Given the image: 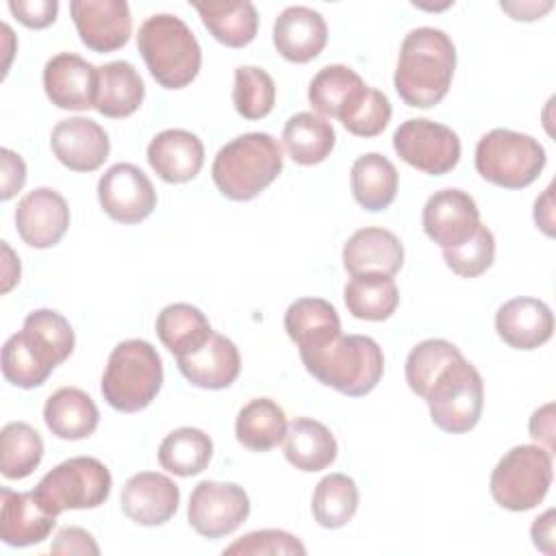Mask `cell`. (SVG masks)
Returning <instances> with one entry per match:
<instances>
[{
  "mask_svg": "<svg viewBox=\"0 0 556 556\" xmlns=\"http://www.w3.org/2000/svg\"><path fill=\"white\" fill-rule=\"evenodd\" d=\"M424 400L437 428L450 434L469 432L480 421L484 406L482 376L460 354L434 378Z\"/></svg>",
  "mask_w": 556,
  "mask_h": 556,
  "instance_id": "ba28073f",
  "label": "cell"
},
{
  "mask_svg": "<svg viewBox=\"0 0 556 556\" xmlns=\"http://www.w3.org/2000/svg\"><path fill=\"white\" fill-rule=\"evenodd\" d=\"M232 104L243 119L267 117L276 104L274 78L263 67L239 65L235 70Z\"/></svg>",
  "mask_w": 556,
  "mask_h": 556,
  "instance_id": "ab89813d",
  "label": "cell"
},
{
  "mask_svg": "<svg viewBox=\"0 0 556 556\" xmlns=\"http://www.w3.org/2000/svg\"><path fill=\"white\" fill-rule=\"evenodd\" d=\"M282 172V148L267 132H245L219 148L211 176L217 191L235 202L254 200Z\"/></svg>",
  "mask_w": 556,
  "mask_h": 556,
  "instance_id": "3957f363",
  "label": "cell"
},
{
  "mask_svg": "<svg viewBox=\"0 0 556 556\" xmlns=\"http://www.w3.org/2000/svg\"><path fill=\"white\" fill-rule=\"evenodd\" d=\"M285 330L298 345V352H311L341 334V319L328 300L300 298L285 313Z\"/></svg>",
  "mask_w": 556,
  "mask_h": 556,
  "instance_id": "4316f807",
  "label": "cell"
},
{
  "mask_svg": "<svg viewBox=\"0 0 556 556\" xmlns=\"http://www.w3.org/2000/svg\"><path fill=\"white\" fill-rule=\"evenodd\" d=\"M250 515V497L235 482L202 480L195 484L187 506L189 526L204 539L232 534Z\"/></svg>",
  "mask_w": 556,
  "mask_h": 556,
  "instance_id": "7c38bea8",
  "label": "cell"
},
{
  "mask_svg": "<svg viewBox=\"0 0 556 556\" xmlns=\"http://www.w3.org/2000/svg\"><path fill=\"white\" fill-rule=\"evenodd\" d=\"M343 298L350 315L365 321H384L400 304L395 280L380 274L352 276L343 289Z\"/></svg>",
  "mask_w": 556,
  "mask_h": 556,
  "instance_id": "d590c367",
  "label": "cell"
},
{
  "mask_svg": "<svg viewBox=\"0 0 556 556\" xmlns=\"http://www.w3.org/2000/svg\"><path fill=\"white\" fill-rule=\"evenodd\" d=\"M4 267H2V293H9L15 282H20V258L13 254L7 241H2Z\"/></svg>",
  "mask_w": 556,
  "mask_h": 556,
  "instance_id": "f5cc1de1",
  "label": "cell"
},
{
  "mask_svg": "<svg viewBox=\"0 0 556 556\" xmlns=\"http://www.w3.org/2000/svg\"><path fill=\"white\" fill-rule=\"evenodd\" d=\"M176 363L180 374L193 387L213 391L230 387L241 371V356L237 345L219 332H213L200 350L178 356Z\"/></svg>",
  "mask_w": 556,
  "mask_h": 556,
  "instance_id": "d4e9b609",
  "label": "cell"
},
{
  "mask_svg": "<svg viewBox=\"0 0 556 556\" xmlns=\"http://www.w3.org/2000/svg\"><path fill=\"white\" fill-rule=\"evenodd\" d=\"M328 26L311 7H287L274 22V46L291 63H308L326 48Z\"/></svg>",
  "mask_w": 556,
  "mask_h": 556,
  "instance_id": "7402d4cb",
  "label": "cell"
},
{
  "mask_svg": "<svg viewBox=\"0 0 556 556\" xmlns=\"http://www.w3.org/2000/svg\"><path fill=\"white\" fill-rule=\"evenodd\" d=\"M50 554H100V547L96 543V539L76 526L63 528L59 530V534L54 536L52 545H50Z\"/></svg>",
  "mask_w": 556,
  "mask_h": 556,
  "instance_id": "bcb514c9",
  "label": "cell"
},
{
  "mask_svg": "<svg viewBox=\"0 0 556 556\" xmlns=\"http://www.w3.org/2000/svg\"><path fill=\"white\" fill-rule=\"evenodd\" d=\"M456 67V48L452 39L432 26L413 28L397 56L393 85L404 104L430 109L439 104L452 85Z\"/></svg>",
  "mask_w": 556,
  "mask_h": 556,
  "instance_id": "7a4b0ae2",
  "label": "cell"
},
{
  "mask_svg": "<svg viewBox=\"0 0 556 556\" xmlns=\"http://www.w3.org/2000/svg\"><path fill=\"white\" fill-rule=\"evenodd\" d=\"M137 48L152 78L165 89L187 87L202 65V50L193 30L172 13L150 15L139 26Z\"/></svg>",
  "mask_w": 556,
  "mask_h": 556,
  "instance_id": "5b68a950",
  "label": "cell"
},
{
  "mask_svg": "<svg viewBox=\"0 0 556 556\" xmlns=\"http://www.w3.org/2000/svg\"><path fill=\"white\" fill-rule=\"evenodd\" d=\"M146 96V85L139 72L128 61H111L98 67L96 111L111 119L132 115Z\"/></svg>",
  "mask_w": 556,
  "mask_h": 556,
  "instance_id": "f1b7e54d",
  "label": "cell"
},
{
  "mask_svg": "<svg viewBox=\"0 0 556 556\" xmlns=\"http://www.w3.org/2000/svg\"><path fill=\"white\" fill-rule=\"evenodd\" d=\"M52 154L72 172L98 169L111 152V141L104 128L89 117L61 119L50 135Z\"/></svg>",
  "mask_w": 556,
  "mask_h": 556,
  "instance_id": "d6986e66",
  "label": "cell"
},
{
  "mask_svg": "<svg viewBox=\"0 0 556 556\" xmlns=\"http://www.w3.org/2000/svg\"><path fill=\"white\" fill-rule=\"evenodd\" d=\"M211 334L206 315L187 302L167 304L156 317V337L176 358L200 350Z\"/></svg>",
  "mask_w": 556,
  "mask_h": 556,
  "instance_id": "836d02e7",
  "label": "cell"
},
{
  "mask_svg": "<svg viewBox=\"0 0 556 556\" xmlns=\"http://www.w3.org/2000/svg\"><path fill=\"white\" fill-rule=\"evenodd\" d=\"M343 267L350 276H395L404 265L402 241L384 228H361L343 245Z\"/></svg>",
  "mask_w": 556,
  "mask_h": 556,
  "instance_id": "cb8c5ba5",
  "label": "cell"
},
{
  "mask_svg": "<svg viewBox=\"0 0 556 556\" xmlns=\"http://www.w3.org/2000/svg\"><path fill=\"white\" fill-rule=\"evenodd\" d=\"M213 456V441L200 428L182 426L172 430L159 445V465L180 478L198 476Z\"/></svg>",
  "mask_w": 556,
  "mask_h": 556,
  "instance_id": "8d00e7d4",
  "label": "cell"
},
{
  "mask_svg": "<svg viewBox=\"0 0 556 556\" xmlns=\"http://www.w3.org/2000/svg\"><path fill=\"white\" fill-rule=\"evenodd\" d=\"M502 9H504L506 13H510L513 20L530 22V20H536V17H541L543 13H547V11L552 9V2H545V4H536V2H521V4L502 2Z\"/></svg>",
  "mask_w": 556,
  "mask_h": 556,
  "instance_id": "816d5d0a",
  "label": "cell"
},
{
  "mask_svg": "<svg viewBox=\"0 0 556 556\" xmlns=\"http://www.w3.org/2000/svg\"><path fill=\"white\" fill-rule=\"evenodd\" d=\"M56 526V515L48 513L35 491H0V536L11 547H28L46 541Z\"/></svg>",
  "mask_w": 556,
  "mask_h": 556,
  "instance_id": "ffe728a7",
  "label": "cell"
},
{
  "mask_svg": "<svg viewBox=\"0 0 556 556\" xmlns=\"http://www.w3.org/2000/svg\"><path fill=\"white\" fill-rule=\"evenodd\" d=\"M530 534H532V543L536 549H541L547 556H552L556 552L554 549V508H547L541 517L534 519Z\"/></svg>",
  "mask_w": 556,
  "mask_h": 556,
  "instance_id": "681fc988",
  "label": "cell"
},
{
  "mask_svg": "<svg viewBox=\"0 0 556 556\" xmlns=\"http://www.w3.org/2000/svg\"><path fill=\"white\" fill-rule=\"evenodd\" d=\"M204 28L228 48H243L254 41L258 13L250 0L232 2H193Z\"/></svg>",
  "mask_w": 556,
  "mask_h": 556,
  "instance_id": "4dcf8cb0",
  "label": "cell"
},
{
  "mask_svg": "<svg viewBox=\"0 0 556 556\" xmlns=\"http://www.w3.org/2000/svg\"><path fill=\"white\" fill-rule=\"evenodd\" d=\"M300 358L317 382L348 397L371 393L384 374L382 348L365 334H339L324 348L300 352Z\"/></svg>",
  "mask_w": 556,
  "mask_h": 556,
  "instance_id": "277c9868",
  "label": "cell"
},
{
  "mask_svg": "<svg viewBox=\"0 0 556 556\" xmlns=\"http://www.w3.org/2000/svg\"><path fill=\"white\" fill-rule=\"evenodd\" d=\"M0 167H2L0 198L7 202L24 187V182H26V163L17 152H13L9 148H2L0 150Z\"/></svg>",
  "mask_w": 556,
  "mask_h": 556,
  "instance_id": "7dc6e473",
  "label": "cell"
},
{
  "mask_svg": "<svg viewBox=\"0 0 556 556\" xmlns=\"http://www.w3.org/2000/svg\"><path fill=\"white\" fill-rule=\"evenodd\" d=\"M15 228L26 245L35 250L52 248L70 228V206L59 191L37 187L17 202Z\"/></svg>",
  "mask_w": 556,
  "mask_h": 556,
  "instance_id": "2e32d148",
  "label": "cell"
},
{
  "mask_svg": "<svg viewBox=\"0 0 556 556\" xmlns=\"http://www.w3.org/2000/svg\"><path fill=\"white\" fill-rule=\"evenodd\" d=\"M224 554H250V556H258V554H285V556H304L306 547L302 545V541L285 530H254L243 534L241 539H237L235 543H230Z\"/></svg>",
  "mask_w": 556,
  "mask_h": 556,
  "instance_id": "ee69618b",
  "label": "cell"
},
{
  "mask_svg": "<svg viewBox=\"0 0 556 556\" xmlns=\"http://www.w3.org/2000/svg\"><path fill=\"white\" fill-rule=\"evenodd\" d=\"M113 478L104 463L93 456H74L52 467L33 489L39 504L52 513L102 506L111 495Z\"/></svg>",
  "mask_w": 556,
  "mask_h": 556,
  "instance_id": "30bf717a",
  "label": "cell"
},
{
  "mask_svg": "<svg viewBox=\"0 0 556 556\" xmlns=\"http://www.w3.org/2000/svg\"><path fill=\"white\" fill-rule=\"evenodd\" d=\"M552 191H554V185H549L541 198H536L534 202V222L536 226L547 235V237H554V204H552Z\"/></svg>",
  "mask_w": 556,
  "mask_h": 556,
  "instance_id": "f907efd6",
  "label": "cell"
},
{
  "mask_svg": "<svg viewBox=\"0 0 556 556\" xmlns=\"http://www.w3.org/2000/svg\"><path fill=\"white\" fill-rule=\"evenodd\" d=\"M163 387V363L143 339H126L109 354L102 374V397L119 413H137L152 404Z\"/></svg>",
  "mask_w": 556,
  "mask_h": 556,
  "instance_id": "8992f818",
  "label": "cell"
},
{
  "mask_svg": "<svg viewBox=\"0 0 556 556\" xmlns=\"http://www.w3.org/2000/svg\"><path fill=\"white\" fill-rule=\"evenodd\" d=\"M43 89L48 100L65 111H87L96 106L98 67L74 52H59L43 67Z\"/></svg>",
  "mask_w": 556,
  "mask_h": 556,
  "instance_id": "e0dca14e",
  "label": "cell"
},
{
  "mask_svg": "<svg viewBox=\"0 0 556 556\" xmlns=\"http://www.w3.org/2000/svg\"><path fill=\"white\" fill-rule=\"evenodd\" d=\"M148 163L165 182H189L204 165V146L189 130L167 128L148 143Z\"/></svg>",
  "mask_w": 556,
  "mask_h": 556,
  "instance_id": "603a6c76",
  "label": "cell"
},
{
  "mask_svg": "<svg viewBox=\"0 0 556 556\" xmlns=\"http://www.w3.org/2000/svg\"><path fill=\"white\" fill-rule=\"evenodd\" d=\"M495 330L515 350H536L552 339L554 315L539 298H513L497 308Z\"/></svg>",
  "mask_w": 556,
  "mask_h": 556,
  "instance_id": "44dd1931",
  "label": "cell"
},
{
  "mask_svg": "<svg viewBox=\"0 0 556 556\" xmlns=\"http://www.w3.org/2000/svg\"><path fill=\"white\" fill-rule=\"evenodd\" d=\"M178 504V484L156 471H139L130 476L119 495L122 513L139 526H163L176 515Z\"/></svg>",
  "mask_w": 556,
  "mask_h": 556,
  "instance_id": "ac0fdd59",
  "label": "cell"
},
{
  "mask_svg": "<svg viewBox=\"0 0 556 556\" xmlns=\"http://www.w3.org/2000/svg\"><path fill=\"white\" fill-rule=\"evenodd\" d=\"M365 80L348 65L321 67L308 85V102L324 117H337L343 122L365 98Z\"/></svg>",
  "mask_w": 556,
  "mask_h": 556,
  "instance_id": "484cf974",
  "label": "cell"
},
{
  "mask_svg": "<svg viewBox=\"0 0 556 556\" xmlns=\"http://www.w3.org/2000/svg\"><path fill=\"white\" fill-rule=\"evenodd\" d=\"M393 150L404 163L428 176H443L460 161L458 135L426 117L402 122L393 132Z\"/></svg>",
  "mask_w": 556,
  "mask_h": 556,
  "instance_id": "8fae6325",
  "label": "cell"
},
{
  "mask_svg": "<svg viewBox=\"0 0 556 556\" xmlns=\"http://www.w3.org/2000/svg\"><path fill=\"white\" fill-rule=\"evenodd\" d=\"M552 454L541 445L510 447L491 471L493 500L513 513H523L543 502L552 486Z\"/></svg>",
  "mask_w": 556,
  "mask_h": 556,
  "instance_id": "9c48e42d",
  "label": "cell"
},
{
  "mask_svg": "<svg viewBox=\"0 0 556 556\" xmlns=\"http://www.w3.org/2000/svg\"><path fill=\"white\" fill-rule=\"evenodd\" d=\"M421 224L424 232L441 250H452L473 237L480 226V211L463 189H441L426 200Z\"/></svg>",
  "mask_w": 556,
  "mask_h": 556,
  "instance_id": "5bb4252c",
  "label": "cell"
},
{
  "mask_svg": "<svg viewBox=\"0 0 556 556\" xmlns=\"http://www.w3.org/2000/svg\"><path fill=\"white\" fill-rule=\"evenodd\" d=\"M74 345L70 321L52 308H37L26 315L22 330L4 341L2 376L13 387L35 389L74 352Z\"/></svg>",
  "mask_w": 556,
  "mask_h": 556,
  "instance_id": "6da1fadb",
  "label": "cell"
},
{
  "mask_svg": "<svg viewBox=\"0 0 556 556\" xmlns=\"http://www.w3.org/2000/svg\"><path fill=\"white\" fill-rule=\"evenodd\" d=\"M350 185L354 200L365 211H384L397 193V169L384 154L367 152L354 161Z\"/></svg>",
  "mask_w": 556,
  "mask_h": 556,
  "instance_id": "1f68e13d",
  "label": "cell"
},
{
  "mask_svg": "<svg viewBox=\"0 0 556 556\" xmlns=\"http://www.w3.org/2000/svg\"><path fill=\"white\" fill-rule=\"evenodd\" d=\"M70 13L80 41L93 52H115L130 39L132 17L124 0H72Z\"/></svg>",
  "mask_w": 556,
  "mask_h": 556,
  "instance_id": "9a60e30c",
  "label": "cell"
},
{
  "mask_svg": "<svg viewBox=\"0 0 556 556\" xmlns=\"http://www.w3.org/2000/svg\"><path fill=\"white\" fill-rule=\"evenodd\" d=\"M337 439L317 419L298 417L287 426L285 456L300 471H321L337 458Z\"/></svg>",
  "mask_w": 556,
  "mask_h": 556,
  "instance_id": "f546056e",
  "label": "cell"
},
{
  "mask_svg": "<svg viewBox=\"0 0 556 556\" xmlns=\"http://www.w3.org/2000/svg\"><path fill=\"white\" fill-rule=\"evenodd\" d=\"M43 458V439L26 421H9L0 432V471L7 480L30 476Z\"/></svg>",
  "mask_w": 556,
  "mask_h": 556,
  "instance_id": "f35d334b",
  "label": "cell"
},
{
  "mask_svg": "<svg viewBox=\"0 0 556 556\" xmlns=\"http://www.w3.org/2000/svg\"><path fill=\"white\" fill-rule=\"evenodd\" d=\"M473 161L486 182L502 189H523L539 178L547 156L534 137L493 128L480 137Z\"/></svg>",
  "mask_w": 556,
  "mask_h": 556,
  "instance_id": "52a82bcc",
  "label": "cell"
},
{
  "mask_svg": "<svg viewBox=\"0 0 556 556\" xmlns=\"http://www.w3.org/2000/svg\"><path fill=\"white\" fill-rule=\"evenodd\" d=\"M460 356V350L445 341V339H424L419 341L404 365V374H406V382L410 387L413 393H417L419 397L426 395V391L430 389V384L434 382V378L456 358Z\"/></svg>",
  "mask_w": 556,
  "mask_h": 556,
  "instance_id": "60d3db41",
  "label": "cell"
},
{
  "mask_svg": "<svg viewBox=\"0 0 556 556\" xmlns=\"http://www.w3.org/2000/svg\"><path fill=\"white\" fill-rule=\"evenodd\" d=\"M358 508V486L356 482L345 473H330L324 476L315 491L311 510L315 521L321 528L337 530L352 521Z\"/></svg>",
  "mask_w": 556,
  "mask_h": 556,
  "instance_id": "74e56055",
  "label": "cell"
},
{
  "mask_svg": "<svg viewBox=\"0 0 556 556\" xmlns=\"http://www.w3.org/2000/svg\"><path fill=\"white\" fill-rule=\"evenodd\" d=\"M43 421L54 437L63 441H80L93 434L100 413L96 402L83 389L63 387L46 400Z\"/></svg>",
  "mask_w": 556,
  "mask_h": 556,
  "instance_id": "83f0119b",
  "label": "cell"
},
{
  "mask_svg": "<svg viewBox=\"0 0 556 556\" xmlns=\"http://www.w3.org/2000/svg\"><path fill=\"white\" fill-rule=\"evenodd\" d=\"M389 119H391L389 98L382 91L369 87L365 98L358 102V106L341 124L345 126L348 132L369 139L380 135L387 128Z\"/></svg>",
  "mask_w": 556,
  "mask_h": 556,
  "instance_id": "7bdbcfd3",
  "label": "cell"
},
{
  "mask_svg": "<svg viewBox=\"0 0 556 556\" xmlns=\"http://www.w3.org/2000/svg\"><path fill=\"white\" fill-rule=\"evenodd\" d=\"M530 437L539 441L541 447H545L549 454H554V404H545L536 408L530 417Z\"/></svg>",
  "mask_w": 556,
  "mask_h": 556,
  "instance_id": "c3c4849f",
  "label": "cell"
},
{
  "mask_svg": "<svg viewBox=\"0 0 556 556\" xmlns=\"http://www.w3.org/2000/svg\"><path fill=\"white\" fill-rule=\"evenodd\" d=\"M334 141L337 135L332 124L311 111L291 115L282 128V143L298 165H317L326 161Z\"/></svg>",
  "mask_w": 556,
  "mask_h": 556,
  "instance_id": "e575fe53",
  "label": "cell"
},
{
  "mask_svg": "<svg viewBox=\"0 0 556 556\" xmlns=\"http://www.w3.org/2000/svg\"><path fill=\"white\" fill-rule=\"evenodd\" d=\"M495 258V237L486 226H478L471 239L463 245L443 250L445 265L460 278H476L484 274Z\"/></svg>",
  "mask_w": 556,
  "mask_h": 556,
  "instance_id": "b9f144b4",
  "label": "cell"
},
{
  "mask_svg": "<svg viewBox=\"0 0 556 556\" xmlns=\"http://www.w3.org/2000/svg\"><path fill=\"white\" fill-rule=\"evenodd\" d=\"M102 211L119 224H139L156 208L152 180L132 163L111 165L98 180Z\"/></svg>",
  "mask_w": 556,
  "mask_h": 556,
  "instance_id": "4fadbf2b",
  "label": "cell"
},
{
  "mask_svg": "<svg viewBox=\"0 0 556 556\" xmlns=\"http://www.w3.org/2000/svg\"><path fill=\"white\" fill-rule=\"evenodd\" d=\"M287 415L278 402L269 397H254L237 413V441L252 452H269L285 441Z\"/></svg>",
  "mask_w": 556,
  "mask_h": 556,
  "instance_id": "d6a6232c",
  "label": "cell"
},
{
  "mask_svg": "<svg viewBox=\"0 0 556 556\" xmlns=\"http://www.w3.org/2000/svg\"><path fill=\"white\" fill-rule=\"evenodd\" d=\"M9 11L26 28H46L54 24L59 13L56 0H11Z\"/></svg>",
  "mask_w": 556,
  "mask_h": 556,
  "instance_id": "f6af8a7d",
  "label": "cell"
}]
</instances>
